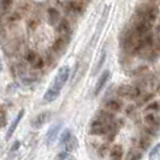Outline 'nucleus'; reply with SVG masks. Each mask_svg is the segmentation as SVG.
<instances>
[{
    "instance_id": "1",
    "label": "nucleus",
    "mask_w": 160,
    "mask_h": 160,
    "mask_svg": "<svg viewBox=\"0 0 160 160\" xmlns=\"http://www.w3.org/2000/svg\"><path fill=\"white\" fill-rule=\"evenodd\" d=\"M111 123L112 122H108L106 123L104 120L98 119L92 122L90 124V128H89V135H96V136H102V135H106L110 130V127H111Z\"/></svg>"
},
{
    "instance_id": "2",
    "label": "nucleus",
    "mask_w": 160,
    "mask_h": 160,
    "mask_svg": "<svg viewBox=\"0 0 160 160\" xmlns=\"http://www.w3.org/2000/svg\"><path fill=\"white\" fill-rule=\"evenodd\" d=\"M69 77H70V68L69 66H62L57 72V76L56 78L53 80L52 87L58 89V90H62L64 84L69 80Z\"/></svg>"
},
{
    "instance_id": "3",
    "label": "nucleus",
    "mask_w": 160,
    "mask_h": 160,
    "mask_svg": "<svg viewBox=\"0 0 160 160\" xmlns=\"http://www.w3.org/2000/svg\"><path fill=\"white\" fill-rule=\"evenodd\" d=\"M136 13L140 19H146L153 23L158 18V8L155 6H140L136 10Z\"/></svg>"
},
{
    "instance_id": "4",
    "label": "nucleus",
    "mask_w": 160,
    "mask_h": 160,
    "mask_svg": "<svg viewBox=\"0 0 160 160\" xmlns=\"http://www.w3.org/2000/svg\"><path fill=\"white\" fill-rule=\"evenodd\" d=\"M51 117H52V114L49 111L47 112H41L39 113L36 117H34V119L32 120V129H41L46 123H48L49 120H51Z\"/></svg>"
},
{
    "instance_id": "5",
    "label": "nucleus",
    "mask_w": 160,
    "mask_h": 160,
    "mask_svg": "<svg viewBox=\"0 0 160 160\" xmlns=\"http://www.w3.org/2000/svg\"><path fill=\"white\" fill-rule=\"evenodd\" d=\"M62 127H63V124H62V122H59L57 124H53L51 128L48 129V131L46 132V143H47V146H51L56 141L60 130H62Z\"/></svg>"
},
{
    "instance_id": "6",
    "label": "nucleus",
    "mask_w": 160,
    "mask_h": 160,
    "mask_svg": "<svg viewBox=\"0 0 160 160\" xmlns=\"http://www.w3.org/2000/svg\"><path fill=\"white\" fill-rule=\"evenodd\" d=\"M151 30H152V23L146 19H140L134 27V32L137 36H143L144 34L149 32Z\"/></svg>"
},
{
    "instance_id": "7",
    "label": "nucleus",
    "mask_w": 160,
    "mask_h": 160,
    "mask_svg": "<svg viewBox=\"0 0 160 160\" xmlns=\"http://www.w3.org/2000/svg\"><path fill=\"white\" fill-rule=\"evenodd\" d=\"M110 76H111L110 70H105V71L100 75L99 80L96 82L95 87H94V96H98L100 94V92H101V90L104 89L105 86H106V83H107V81L110 78Z\"/></svg>"
},
{
    "instance_id": "8",
    "label": "nucleus",
    "mask_w": 160,
    "mask_h": 160,
    "mask_svg": "<svg viewBox=\"0 0 160 160\" xmlns=\"http://www.w3.org/2000/svg\"><path fill=\"white\" fill-rule=\"evenodd\" d=\"M23 116H24V110L22 108L19 112L17 113V117L13 119V122L11 123V125L8 127V132H6V136H5V140H6V141H8V140L12 137L13 132H15V130H16L17 127H18V124H19V122H21V120H22V118H23Z\"/></svg>"
},
{
    "instance_id": "9",
    "label": "nucleus",
    "mask_w": 160,
    "mask_h": 160,
    "mask_svg": "<svg viewBox=\"0 0 160 160\" xmlns=\"http://www.w3.org/2000/svg\"><path fill=\"white\" fill-rule=\"evenodd\" d=\"M105 107L113 113L120 112L122 108H123V102L118 99H110V100H107L105 102Z\"/></svg>"
},
{
    "instance_id": "10",
    "label": "nucleus",
    "mask_w": 160,
    "mask_h": 160,
    "mask_svg": "<svg viewBox=\"0 0 160 160\" xmlns=\"http://www.w3.org/2000/svg\"><path fill=\"white\" fill-rule=\"evenodd\" d=\"M59 94H60V90L51 87V88H48L46 90V93L43 95V101H46V102H53V101H56L57 99H58Z\"/></svg>"
},
{
    "instance_id": "11",
    "label": "nucleus",
    "mask_w": 160,
    "mask_h": 160,
    "mask_svg": "<svg viewBox=\"0 0 160 160\" xmlns=\"http://www.w3.org/2000/svg\"><path fill=\"white\" fill-rule=\"evenodd\" d=\"M48 23L51 25H56V23L60 19V13L56 8H48L47 10Z\"/></svg>"
},
{
    "instance_id": "12",
    "label": "nucleus",
    "mask_w": 160,
    "mask_h": 160,
    "mask_svg": "<svg viewBox=\"0 0 160 160\" xmlns=\"http://www.w3.org/2000/svg\"><path fill=\"white\" fill-rule=\"evenodd\" d=\"M110 158L114 160H120L123 158V147L120 144H113L110 149Z\"/></svg>"
},
{
    "instance_id": "13",
    "label": "nucleus",
    "mask_w": 160,
    "mask_h": 160,
    "mask_svg": "<svg viewBox=\"0 0 160 160\" xmlns=\"http://www.w3.org/2000/svg\"><path fill=\"white\" fill-rule=\"evenodd\" d=\"M96 118L108 123V122L114 120V113L111 112V111H106V110H99L98 114H96Z\"/></svg>"
},
{
    "instance_id": "14",
    "label": "nucleus",
    "mask_w": 160,
    "mask_h": 160,
    "mask_svg": "<svg viewBox=\"0 0 160 160\" xmlns=\"http://www.w3.org/2000/svg\"><path fill=\"white\" fill-rule=\"evenodd\" d=\"M143 119H144V123H147L148 125H153L155 128H159V117L154 112L147 113L143 117Z\"/></svg>"
},
{
    "instance_id": "15",
    "label": "nucleus",
    "mask_w": 160,
    "mask_h": 160,
    "mask_svg": "<svg viewBox=\"0 0 160 160\" xmlns=\"http://www.w3.org/2000/svg\"><path fill=\"white\" fill-rule=\"evenodd\" d=\"M57 32H59V34H63V35H66L68 32H70V23H69V21L68 19H60L59 21V23L57 25Z\"/></svg>"
},
{
    "instance_id": "16",
    "label": "nucleus",
    "mask_w": 160,
    "mask_h": 160,
    "mask_svg": "<svg viewBox=\"0 0 160 160\" xmlns=\"http://www.w3.org/2000/svg\"><path fill=\"white\" fill-rule=\"evenodd\" d=\"M63 147H64V151H68V152L71 153L72 151H75V149L78 148V138L72 135V136L70 137V140H69Z\"/></svg>"
},
{
    "instance_id": "17",
    "label": "nucleus",
    "mask_w": 160,
    "mask_h": 160,
    "mask_svg": "<svg viewBox=\"0 0 160 160\" xmlns=\"http://www.w3.org/2000/svg\"><path fill=\"white\" fill-rule=\"evenodd\" d=\"M65 46H66V40H65V35H64V36L57 38L56 40H54V42H53V45H52V48H53L54 52H60V51L64 49Z\"/></svg>"
},
{
    "instance_id": "18",
    "label": "nucleus",
    "mask_w": 160,
    "mask_h": 160,
    "mask_svg": "<svg viewBox=\"0 0 160 160\" xmlns=\"http://www.w3.org/2000/svg\"><path fill=\"white\" fill-rule=\"evenodd\" d=\"M72 136V131L71 129L66 128L64 129L63 131H62V134H60V137H59V143H58V146L59 147H63L69 140H70V137Z\"/></svg>"
},
{
    "instance_id": "19",
    "label": "nucleus",
    "mask_w": 160,
    "mask_h": 160,
    "mask_svg": "<svg viewBox=\"0 0 160 160\" xmlns=\"http://www.w3.org/2000/svg\"><path fill=\"white\" fill-rule=\"evenodd\" d=\"M142 94H143V89L141 88L140 86H131V90H130V94H129V99L136 100L140 96H142Z\"/></svg>"
},
{
    "instance_id": "20",
    "label": "nucleus",
    "mask_w": 160,
    "mask_h": 160,
    "mask_svg": "<svg viewBox=\"0 0 160 160\" xmlns=\"http://www.w3.org/2000/svg\"><path fill=\"white\" fill-rule=\"evenodd\" d=\"M8 110L5 105H0V129L5 128L8 124Z\"/></svg>"
},
{
    "instance_id": "21",
    "label": "nucleus",
    "mask_w": 160,
    "mask_h": 160,
    "mask_svg": "<svg viewBox=\"0 0 160 160\" xmlns=\"http://www.w3.org/2000/svg\"><path fill=\"white\" fill-rule=\"evenodd\" d=\"M130 90H131V86L129 84H122L117 88V95L120 98H129L130 94Z\"/></svg>"
},
{
    "instance_id": "22",
    "label": "nucleus",
    "mask_w": 160,
    "mask_h": 160,
    "mask_svg": "<svg viewBox=\"0 0 160 160\" xmlns=\"http://www.w3.org/2000/svg\"><path fill=\"white\" fill-rule=\"evenodd\" d=\"M106 51H104L102 52V54H101V57H100V59H99V62H98V64H96V68L93 70V72H92V75L93 76H95V75H98L99 72H100V70H101V68L104 66L105 62H106Z\"/></svg>"
},
{
    "instance_id": "23",
    "label": "nucleus",
    "mask_w": 160,
    "mask_h": 160,
    "mask_svg": "<svg viewBox=\"0 0 160 160\" xmlns=\"http://www.w3.org/2000/svg\"><path fill=\"white\" fill-rule=\"evenodd\" d=\"M144 111H149V112H158L159 111V101H149L147 102V106L144 108Z\"/></svg>"
},
{
    "instance_id": "24",
    "label": "nucleus",
    "mask_w": 160,
    "mask_h": 160,
    "mask_svg": "<svg viewBox=\"0 0 160 160\" xmlns=\"http://www.w3.org/2000/svg\"><path fill=\"white\" fill-rule=\"evenodd\" d=\"M149 146H151V138L149 137H141L140 138V143H138V147H140V149H142V151H147L148 148H149Z\"/></svg>"
},
{
    "instance_id": "25",
    "label": "nucleus",
    "mask_w": 160,
    "mask_h": 160,
    "mask_svg": "<svg viewBox=\"0 0 160 160\" xmlns=\"http://www.w3.org/2000/svg\"><path fill=\"white\" fill-rule=\"evenodd\" d=\"M108 148H110V146H108V142H106V143L101 144V146L99 147V149H98V155H99L100 158H105V157H106V154H107V152L110 151Z\"/></svg>"
},
{
    "instance_id": "26",
    "label": "nucleus",
    "mask_w": 160,
    "mask_h": 160,
    "mask_svg": "<svg viewBox=\"0 0 160 160\" xmlns=\"http://www.w3.org/2000/svg\"><path fill=\"white\" fill-rule=\"evenodd\" d=\"M142 158H143V154H142V152H138V151H131L127 155L128 160H140Z\"/></svg>"
},
{
    "instance_id": "27",
    "label": "nucleus",
    "mask_w": 160,
    "mask_h": 160,
    "mask_svg": "<svg viewBox=\"0 0 160 160\" xmlns=\"http://www.w3.org/2000/svg\"><path fill=\"white\" fill-rule=\"evenodd\" d=\"M143 95V98L138 101V104H137V106L140 107V106H143V105H146L147 102H149V101H152L153 98H154V94L153 93H148V94H142Z\"/></svg>"
},
{
    "instance_id": "28",
    "label": "nucleus",
    "mask_w": 160,
    "mask_h": 160,
    "mask_svg": "<svg viewBox=\"0 0 160 160\" xmlns=\"http://www.w3.org/2000/svg\"><path fill=\"white\" fill-rule=\"evenodd\" d=\"M32 66H34V69H36V70H40L42 69L43 66H45V62H43V59L41 58V57H36V59L32 62Z\"/></svg>"
},
{
    "instance_id": "29",
    "label": "nucleus",
    "mask_w": 160,
    "mask_h": 160,
    "mask_svg": "<svg viewBox=\"0 0 160 160\" xmlns=\"http://www.w3.org/2000/svg\"><path fill=\"white\" fill-rule=\"evenodd\" d=\"M144 131H146V134H147L148 136H152V137L158 136V128H155V127H153V125L147 127V128L144 129Z\"/></svg>"
},
{
    "instance_id": "30",
    "label": "nucleus",
    "mask_w": 160,
    "mask_h": 160,
    "mask_svg": "<svg viewBox=\"0 0 160 160\" xmlns=\"http://www.w3.org/2000/svg\"><path fill=\"white\" fill-rule=\"evenodd\" d=\"M57 159H62V160L73 159V157L70 154V152H68V151H62V152H59L57 154Z\"/></svg>"
},
{
    "instance_id": "31",
    "label": "nucleus",
    "mask_w": 160,
    "mask_h": 160,
    "mask_svg": "<svg viewBox=\"0 0 160 160\" xmlns=\"http://www.w3.org/2000/svg\"><path fill=\"white\" fill-rule=\"evenodd\" d=\"M36 57H38V54H36L34 51H28L27 54H25V60H27L28 63L32 64V62L36 59Z\"/></svg>"
},
{
    "instance_id": "32",
    "label": "nucleus",
    "mask_w": 160,
    "mask_h": 160,
    "mask_svg": "<svg viewBox=\"0 0 160 160\" xmlns=\"http://www.w3.org/2000/svg\"><path fill=\"white\" fill-rule=\"evenodd\" d=\"M0 4H1V8L4 11H8V8L12 6L13 0H0Z\"/></svg>"
},
{
    "instance_id": "33",
    "label": "nucleus",
    "mask_w": 160,
    "mask_h": 160,
    "mask_svg": "<svg viewBox=\"0 0 160 160\" xmlns=\"http://www.w3.org/2000/svg\"><path fill=\"white\" fill-rule=\"evenodd\" d=\"M159 144H155L154 147H153L152 149H151V152H149V158H153V157H155V155H158V153H159Z\"/></svg>"
},
{
    "instance_id": "34",
    "label": "nucleus",
    "mask_w": 160,
    "mask_h": 160,
    "mask_svg": "<svg viewBox=\"0 0 160 160\" xmlns=\"http://www.w3.org/2000/svg\"><path fill=\"white\" fill-rule=\"evenodd\" d=\"M19 147H21V141H15L13 142V144L11 146V148H10V152H16V151H18L19 149Z\"/></svg>"
},
{
    "instance_id": "35",
    "label": "nucleus",
    "mask_w": 160,
    "mask_h": 160,
    "mask_svg": "<svg viewBox=\"0 0 160 160\" xmlns=\"http://www.w3.org/2000/svg\"><path fill=\"white\" fill-rule=\"evenodd\" d=\"M134 112H135V107H134L132 105H130L128 108H127V111H125V113H127L128 116H131V114H134Z\"/></svg>"
},
{
    "instance_id": "36",
    "label": "nucleus",
    "mask_w": 160,
    "mask_h": 160,
    "mask_svg": "<svg viewBox=\"0 0 160 160\" xmlns=\"http://www.w3.org/2000/svg\"><path fill=\"white\" fill-rule=\"evenodd\" d=\"M18 19H19V15L18 13H13L11 16V18H10V21H18Z\"/></svg>"
},
{
    "instance_id": "37",
    "label": "nucleus",
    "mask_w": 160,
    "mask_h": 160,
    "mask_svg": "<svg viewBox=\"0 0 160 160\" xmlns=\"http://www.w3.org/2000/svg\"><path fill=\"white\" fill-rule=\"evenodd\" d=\"M2 71V62H1V58H0V72Z\"/></svg>"
}]
</instances>
